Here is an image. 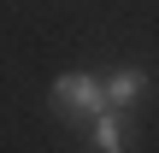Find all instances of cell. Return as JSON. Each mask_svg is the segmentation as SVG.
<instances>
[{"label":"cell","mask_w":159,"mask_h":153,"mask_svg":"<svg viewBox=\"0 0 159 153\" xmlns=\"http://www.w3.org/2000/svg\"><path fill=\"white\" fill-rule=\"evenodd\" d=\"M53 106H59L65 118H94V112H106L100 83H94L89 71H65V77L53 83Z\"/></svg>","instance_id":"obj_1"},{"label":"cell","mask_w":159,"mask_h":153,"mask_svg":"<svg viewBox=\"0 0 159 153\" xmlns=\"http://www.w3.org/2000/svg\"><path fill=\"white\" fill-rule=\"evenodd\" d=\"M142 94H148V77H142V71H112V77L100 83V100H106L112 112H124V106H136Z\"/></svg>","instance_id":"obj_2"},{"label":"cell","mask_w":159,"mask_h":153,"mask_svg":"<svg viewBox=\"0 0 159 153\" xmlns=\"http://www.w3.org/2000/svg\"><path fill=\"white\" fill-rule=\"evenodd\" d=\"M89 124H94V147L100 153H124V112L106 106V112H94Z\"/></svg>","instance_id":"obj_3"}]
</instances>
